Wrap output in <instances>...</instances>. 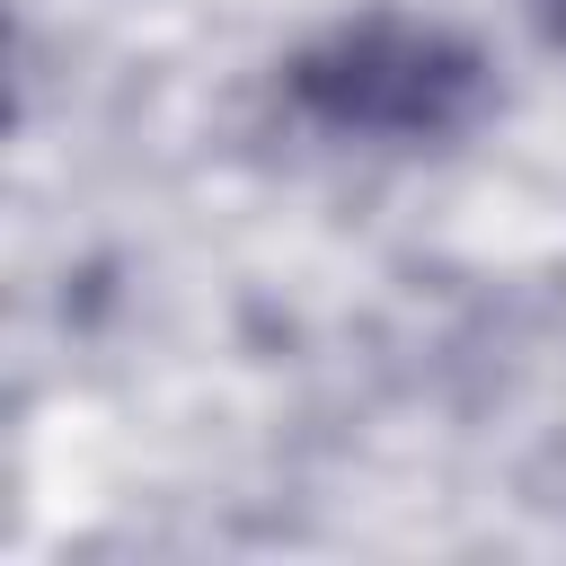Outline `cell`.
<instances>
[{
	"instance_id": "obj_1",
	"label": "cell",
	"mask_w": 566,
	"mask_h": 566,
	"mask_svg": "<svg viewBox=\"0 0 566 566\" xmlns=\"http://www.w3.org/2000/svg\"><path fill=\"white\" fill-rule=\"evenodd\" d=\"M478 88V62L433 35V27H345L327 53L301 62V97L327 115V124H354V133H442L460 124Z\"/></svg>"
},
{
	"instance_id": "obj_2",
	"label": "cell",
	"mask_w": 566,
	"mask_h": 566,
	"mask_svg": "<svg viewBox=\"0 0 566 566\" xmlns=\"http://www.w3.org/2000/svg\"><path fill=\"white\" fill-rule=\"evenodd\" d=\"M548 27H557V35H566V0H548Z\"/></svg>"
}]
</instances>
